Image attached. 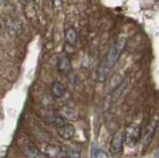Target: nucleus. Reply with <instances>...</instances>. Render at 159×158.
<instances>
[{
	"mask_svg": "<svg viewBox=\"0 0 159 158\" xmlns=\"http://www.w3.org/2000/svg\"><path fill=\"white\" fill-rule=\"evenodd\" d=\"M125 45H126V40L124 38H121V39H119L114 45H112L109 48L107 55V60H106V63L108 69H111L116 65V63L118 61L119 57H120L124 48H125Z\"/></svg>",
	"mask_w": 159,
	"mask_h": 158,
	"instance_id": "1",
	"label": "nucleus"
},
{
	"mask_svg": "<svg viewBox=\"0 0 159 158\" xmlns=\"http://www.w3.org/2000/svg\"><path fill=\"white\" fill-rule=\"evenodd\" d=\"M40 150L48 158H66L67 149L62 145L53 143H43L40 146Z\"/></svg>",
	"mask_w": 159,
	"mask_h": 158,
	"instance_id": "2",
	"label": "nucleus"
},
{
	"mask_svg": "<svg viewBox=\"0 0 159 158\" xmlns=\"http://www.w3.org/2000/svg\"><path fill=\"white\" fill-rule=\"evenodd\" d=\"M123 143H124V137H123V131L117 130L114 132L112 135L111 141V152L112 154H119L122 151L123 148Z\"/></svg>",
	"mask_w": 159,
	"mask_h": 158,
	"instance_id": "3",
	"label": "nucleus"
},
{
	"mask_svg": "<svg viewBox=\"0 0 159 158\" xmlns=\"http://www.w3.org/2000/svg\"><path fill=\"white\" fill-rule=\"evenodd\" d=\"M138 135H139V127L135 123H131V124L126 128L125 132L123 133L124 141H126L127 144L129 145H133L136 143L138 139Z\"/></svg>",
	"mask_w": 159,
	"mask_h": 158,
	"instance_id": "4",
	"label": "nucleus"
},
{
	"mask_svg": "<svg viewBox=\"0 0 159 158\" xmlns=\"http://www.w3.org/2000/svg\"><path fill=\"white\" fill-rule=\"evenodd\" d=\"M58 130V134L60 135V137H62L65 140H70L72 139L73 136L75 135V128L73 127V125L69 124V123H65L62 126H60L57 128Z\"/></svg>",
	"mask_w": 159,
	"mask_h": 158,
	"instance_id": "5",
	"label": "nucleus"
},
{
	"mask_svg": "<svg viewBox=\"0 0 159 158\" xmlns=\"http://www.w3.org/2000/svg\"><path fill=\"white\" fill-rule=\"evenodd\" d=\"M65 39L66 42L71 46H75L78 40V33L74 27H68L65 29Z\"/></svg>",
	"mask_w": 159,
	"mask_h": 158,
	"instance_id": "6",
	"label": "nucleus"
},
{
	"mask_svg": "<svg viewBox=\"0 0 159 158\" xmlns=\"http://www.w3.org/2000/svg\"><path fill=\"white\" fill-rule=\"evenodd\" d=\"M58 69L59 72L62 74H68L72 69L71 61L67 56H63L59 58L58 61Z\"/></svg>",
	"mask_w": 159,
	"mask_h": 158,
	"instance_id": "7",
	"label": "nucleus"
},
{
	"mask_svg": "<svg viewBox=\"0 0 159 158\" xmlns=\"http://www.w3.org/2000/svg\"><path fill=\"white\" fill-rule=\"evenodd\" d=\"M108 67L106 62H102L99 64V66L97 70V81L98 83H103L107 80V73H108Z\"/></svg>",
	"mask_w": 159,
	"mask_h": 158,
	"instance_id": "8",
	"label": "nucleus"
},
{
	"mask_svg": "<svg viewBox=\"0 0 159 158\" xmlns=\"http://www.w3.org/2000/svg\"><path fill=\"white\" fill-rule=\"evenodd\" d=\"M51 92L55 98H61L62 97H64L66 90L60 82H54L51 88Z\"/></svg>",
	"mask_w": 159,
	"mask_h": 158,
	"instance_id": "9",
	"label": "nucleus"
},
{
	"mask_svg": "<svg viewBox=\"0 0 159 158\" xmlns=\"http://www.w3.org/2000/svg\"><path fill=\"white\" fill-rule=\"evenodd\" d=\"M47 121L50 123V124H52L54 126H56L57 128L60 127V126H62L63 124H65L66 123V120H65V118L62 117L61 115H50L48 117V120Z\"/></svg>",
	"mask_w": 159,
	"mask_h": 158,
	"instance_id": "10",
	"label": "nucleus"
},
{
	"mask_svg": "<svg viewBox=\"0 0 159 158\" xmlns=\"http://www.w3.org/2000/svg\"><path fill=\"white\" fill-rule=\"evenodd\" d=\"M78 113L74 111L73 108H68V107H64V110L61 113V116L64 118H69V120H76Z\"/></svg>",
	"mask_w": 159,
	"mask_h": 158,
	"instance_id": "11",
	"label": "nucleus"
},
{
	"mask_svg": "<svg viewBox=\"0 0 159 158\" xmlns=\"http://www.w3.org/2000/svg\"><path fill=\"white\" fill-rule=\"evenodd\" d=\"M92 155L93 158H108L107 153L102 149H99V148H93Z\"/></svg>",
	"mask_w": 159,
	"mask_h": 158,
	"instance_id": "12",
	"label": "nucleus"
},
{
	"mask_svg": "<svg viewBox=\"0 0 159 158\" xmlns=\"http://www.w3.org/2000/svg\"><path fill=\"white\" fill-rule=\"evenodd\" d=\"M67 158H81V152L76 149L67 150Z\"/></svg>",
	"mask_w": 159,
	"mask_h": 158,
	"instance_id": "13",
	"label": "nucleus"
},
{
	"mask_svg": "<svg viewBox=\"0 0 159 158\" xmlns=\"http://www.w3.org/2000/svg\"><path fill=\"white\" fill-rule=\"evenodd\" d=\"M22 1H24V2H32V1H34V0H22Z\"/></svg>",
	"mask_w": 159,
	"mask_h": 158,
	"instance_id": "14",
	"label": "nucleus"
}]
</instances>
